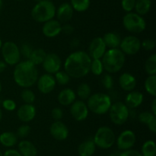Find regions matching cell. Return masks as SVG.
I'll return each mask as SVG.
<instances>
[{"mask_svg":"<svg viewBox=\"0 0 156 156\" xmlns=\"http://www.w3.org/2000/svg\"><path fill=\"white\" fill-rule=\"evenodd\" d=\"M108 112L111 122L115 125H123L129 118V108L125 105L124 102L120 101L111 104Z\"/></svg>","mask_w":156,"mask_h":156,"instance_id":"cell-8","label":"cell"},{"mask_svg":"<svg viewBox=\"0 0 156 156\" xmlns=\"http://www.w3.org/2000/svg\"><path fill=\"white\" fill-rule=\"evenodd\" d=\"M62 24L58 20L51 19L46 21L42 28V32L47 38H55L61 33Z\"/></svg>","mask_w":156,"mask_h":156,"instance_id":"cell-17","label":"cell"},{"mask_svg":"<svg viewBox=\"0 0 156 156\" xmlns=\"http://www.w3.org/2000/svg\"><path fill=\"white\" fill-rule=\"evenodd\" d=\"M141 47L146 50H152L155 47V41L153 39H145L143 42H141Z\"/></svg>","mask_w":156,"mask_h":156,"instance_id":"cell-43","label":"cell"},{"mask_svg":"<svg viewBox=\"0 0 156 156\" xmlns=\"http://www.w3.org/2000/svg\"><path fill=\"white\" fill-rule=\"evenodd\" d=\"M119 47L125 55H135L141 49V41L137 37L129 35L121 40Z\"/></svg>","mask_w":156,"mask_h":156,"instance_id":"cell-10","label":"cell"},{"mask_svg":"<svg viewBox=\"0 0 156 156\" xmlns=\"http://www.w3.org/2000/svg\"><path fill=\"white\" fill-rule=\"evenodd\" d=\"M46 55H47V53H46L44 49H34L30 58H29L28 61H30L34 65H40V64H41L43 63Z\"/></svg>","mask_w":156,"mask_h":156,"instance_id":"cell-28","label":"cell"},{"mask_svg":"<svg viewBox=\"0 0 156 156\" xmlns=\"http://www.w3.org/2000/svg\"><path fill=\"white\" fill-rule=\"evenodd\" d=\"M96 146L103 149L111 148L116 142V136L112 128L101 126L97 130L93 139Z\"/></svg>","mask_w":156,"mask_h":156,"instance_id":"cell-6","label":"cell"},{"mask_svg":"<svg viewBox=\"0 0 156 156\" xmlns=\"http://www.w3.org/2000/svg\"><path fill=\"white\" fill-rule=\"evenodd\" d=\"M21 98L24 101V103L33 104L36 99V96H35V93L31 90L29 88H24V90L21 93Z\"/></svg>","mask_w":156,"mask_h":156,"instance_id":"cell-35","label":"cell"},{"mask_svg":"<svg viewBox=\"0 0 156 156\" xmlns=\"http://www.w3.org/2000/svg\"><path fill=\"white\" fill-rule=\"evenodd\" d=\"M17 1H19V2H21V1H24V0H17Z\"/></svg>","mask_w":156,"mask_h":156,"instance_id":"cell-59","label":"cell"},{"mask_svg":"<svg viewBox=\"0 0 156 156\" xmlns=\"http://www.w3.org/2000/svg\"><path fill=\"white\" fill-rule=\"evenodd\" d=\"M145 70L149 76L156 75V54H153L149 57L145 63Z\"/></svg>","mask_w":156,"mask_h":156,"instance_id":"cell-31","label":"cell"},{"mask_svg":"<svg viewBox=\"0 0 156 156\" xmlns=\"http://www.w3.org/2000/svg\"><path fill=\"white\" fill-rule=\"evenodd\" d=\"M149 129L152 132V133L156 132V117L154 118L152 120H151L147 125Z\"/></svg>","mask_w":156,"mask_h":156,"instance_id":"cell-48","label":"cell"},{"mask_svg":"<svg viewBox=\"0 0 156 156\" xmlns=\"http://www.w3.org/2000/svg\"><path fill=\"white\" fill-rule=\"evenodd\" d=\"M36 108L33 104L24 103L17 111L18 118L23 122H29L36 116Z\"/></svg>","mask_w":156,"mask_h":156,"instance_id":"cell-18","label":"cell"},{"mask_svg":"<svg viewBox=\"0 0 156 156\" xmlns=\"http://www.w3.org/2000/svg\"><path fill=\"white\" fill-rule=\"evenodd\" d=\"M119 156H143L140 152H139L136 150L133 149H128L125 150L123 152L120 153V155Z\"/></svg>","mask_w":156,"mask_h":156,"instance_id":"cell-46","label":"cell"},{"mask_svg":"<svg viewBox=\"0 0 156 156\" xmlns=\"http://www.w3.org/2000/svg\"><path fill=\"white\" fill-rule=\"evenodd\" d=\"M79 44H80V41H79V40L76 38H73V39L71 41V42H70V45H71L73 47H79Z\"/></svg>","mask_w":156,"mask_h":156,"instance_id":"cell-49","label":"cell"},{"mask_svg":"<svg viewBox=\"0 0 156 156\" xmlns=\"http://www.w3.org/2000/svg\"><path fill=\"white\" fill-rule=\"evenodd\" d=\"M2 99H1V98H0V104L2 103Z\"/></svg>","mask_w":156,"mask_h":156,"instance_id":"cell-58","label":"cell"},{"mask_svg":"<svg viewBox=\"0 0 156 156\" xmlns=\"http://www.w3.org/2000/svg\"><path fill=\"white\" fill-rule=\"evenodd\" d=\"M30 132V127L28 125H22L18 128L17 132L15 133L18 138L24 139L27 137Z\"/></svg>","mask_w":156,"mask_h":156,"instance_id":"cell-39","label":"cell"},{"mask_svg":"<svg viewBox=\"0 0 156 156\" xmlns=\"http://www.w3.org/2000/svg\"><path fill=\"white\" fill-rule=\"evenodd\" d=\"M57 99L60 105L70 106L76 100V93L73 89L65 88L59 92Z\"/></svg>","mask_w":156,"mask_h":156,"instance_id":"cell-22","label":"cell"},{"mask_svg":"<svg viewBox=\"0 0 156 156\" xmlns=\"http://www.w3.org/2000/svg\"><path fill=\"white\" fill-rule=\"evenodd\" d=\"M0 156H3V154L1 152V151H0Z\"/></svg>","mask_w":156,"mask_h":156,"instance_id":"cell-57","label":"cell"},{"mask_svg":"<svg viewBox=\"0 0 156 156\" xmlns=\"http://www.w3.org/2000/svg\"><path fill=\"white\" fill-rule=\"evenodd\" d=\"M74 32V28L73 25H71L70 24H67L65 23L63 25H62V29H61V32H62L63 34L66 35H72Z\"/></svg>","mask_w":156,"mask_h":156,"instance_id":"cell-45","label":"cell"},{"mask_svg":"<svg viewBox=\"0 0 156 156\" xmlns=\"http://www.w3.org/2000/svg\"><path fill=\"white\" fill-rule=\"evenodd\" d=\"M70 5L73 10L78 12H83L88 10L90 6V0H71Z\"/></svg>","mask_w":156,"mask_h":156,"instance_id":"cell-32","label":"cell"},{"mask_svg":"<svg viewBox=\"0 0 156 156\" xmlns=\"http://www.w3.org/2000/svg\"><path fill=\"white\" fill-rule=\"evenodd\" d=\"M43 67L47 73L55 74L59 71L62 66V61L59 55L55 53L47 54L42 63Z\"/></svg>","mask_w":156,"mask_h":156,"instance_id":"cell-11","label":"cell"},{"mask_svg":"<svg viewBox=\"0 0 156 156\" xmlns=\"http://www.w3.org/2000/svg\"><path fill=\"white\" fill-rule=\"evenodd\" d=\"M39 74L37 67L28 60L20 61L15 65L13 78L16 84L23 88H29L37 83Z\"/></svg>","mask_w":156,"mask_h":156,"instance_id":"cell-2","label":"cell"},{"mask_svg":"<svg viewBox=\"0 0 156 156\" xmlns=\"http://www.w3.org/2000/svg\"><path fill=\"white\" fill-rule=\"evenodd\" d=\"M51 116L55 121H59L63 116V112L62 110L59 107H55L51 111Z\"/></svg>","mask_w":156,"mask_h":156,"instance_id":"cell-44","label":"cell"},{"mask_svg":"<svg viewBox=\"0 0 156 156\" xmlns=\"http://www.w3.org/2000/svg\"><path fill=\"white\" fill-rule=\"evenodd\" d=\"M123 24L126 31L133 34H140L145 31L146 22L141 15L136 12H127L123 18Z\"/></svg>","mask_w":156,"mask_h":156,"instance_id":"cell-7","label":"cell"},{"mask_svg":"<svg viewBox=\"0 0 156 156\" xmlns=\"http://www.w3.org/2000/svg\"><path fill=\"white\" fill-rule=\"evenodd\" d=\"M91 58L87 52L76 50L70 54L64 63L65 71L73 78H82L90 72Z\"/></svg>","mask_w":156,"mask_h":156,"instance_id":"cell-1","label":"cell"},{"mask_svg":"<svg viewBox=\"0 0 156 156\" xmlns=\"http://www.w3.org/2000/svg\"><path fill=\"white\" fill-rule=\"evenodd\" d=\"M107 50V46L101 37L94 38L88 46V55L92 59H101Z\"/></svg>","mask_w":156,"mask_h":156,"instance_id":"cell-12","label":"cell"},{"mask_svg":"<svg viewBox=\"0 0 156 156\" xmlns=\"http://www.w3.org/2000/svg\"><path fill=\"white\" fill-rule=\"evenodd\" d=\"M19 50L21 56H23L25 59L28 60L34 49L29 43H24L21 44V47H19Z\"/></svg>","mask_w":156,"mask_h":156,"instance_id":"cell-38","label":"cell"},{"mask_svg":"<svg viewBox=\"0 0 156 156\" xmlns=\"http://www.w3.org/2000/svg\"><path fill=\"white\" fill-rule=\"evenodd\" d=\"M18 151L22 156H37V150L32 142L22 140L18 143Z\"/></svg>","mask_w":156,"mask_h":156,"instance_id":"cell-23","label":"cell"},{"mask_svg":"<svg viewBox=\"0 0 156 156\" xmlns=\"http://www.w3.org/2000/svg\"><path fill=\"white\" fill-rule=\"evenodd\" d=\"M2 107L7 111H14L16 109V102L13 100V99H6L2 102Z\"/></svg>","mask_w":156,"mask_h":156,"instance_id":"cell-42","label":"cell"},{"mask_svg":"<svg viewBox=\"0 0 156 156\" xmlns=\"http://www.w3.org/2000/svg\"><path fill=\"white\" fill-rule=\"evenodd\" d=\"M54 78L56 80V82L58 83L59 85L64 86L69 83L70 78L71 77L66 71H60V70H59V71L55 73Z\"/></svg>","mask_w":156,"mask_h":156,"instance_id":"cell-36","label":"cell"},{"mask_svg":"<svg viewBox=\"0 0 156 156\" xmlns=\"http://www.w3.org/2000/svg\"><path fill=\"white\" fill-rule=\"evenodd\" d=\"M56 80L53 74L50 73H44L39 76L37 80V89L43 94H48L54 90L56 87Z\"/></svg>","mask_w":156,"mask_h":156,"instance_id":"cell-14","label":"cell"},{"mask_svg":"<svg viewBox=\"0 0 156 156\" xmlns=\"http://www.w3.org/2000/svg\"><path fill=\"white\" fill-rule=\"evenodd\" d=\"M2 54L4 62L9 65L14 66L20 62L21 54L18 46L13 41H6L2 46Z\"/></svg>","mask_w":156,"mask_h":156,"instance_id":"cell-9","label":"cell"},{"mask_svg":"<svg viewBox=\"0 0 156 156\" xmlns=\"http://www.w3.org/2000/svg\"><path fill=\"white\" fill-rule=\"evenodd\" d=\"M3 156H22L18 151L15 149H9L5 151Z\"/></svg>","mask_w":156,"mask_h":156,"instance_id":"cell-47","label":"cell"},{"mask_svg":"<svg viewBox=\"0 0 156 156\" xmlns=\"http://www.w3.org/2000/svg\"><path fill=\"white\" fill-rule=\"evenodd\" d=\"M2 40L0 39V49L2 48Z\"/></svg>","mask_w":156,"mask_h":156,"instance_id":"cell-55","label":"cell"},{"mask_svg":"<svg viewBox=\"0 0 156 156\" xmlns=\"http://www.w3.org/2000/svg\"><path fill=\"white\" fill-rule=\"evenodd\" d=\"M73 10L71 5L68 2H64L56 9V15L59 22L67 23L73 18Z\"/></svg>","mask_w":156,"mask_h":156,"instance_id":"cell-19","label":"cell"},{"mask_svg":"<svg viewBox=\"0 0 156 156\" xmlns=\"http://www.w3.org/2000/svg\"><path fill=\"white\" fill-rule=\"evenodd\" d=\"M119 84L122 90L126 92L133 91L136 87V80L131 73H123L119 77Z\"/></svg>","mask_w":156,"mask_h":156,"instance_id":"cell-20","label":"cell"},{"mask_svg":"<svg viewBox=\"0 0 156 156\" xmlns=\"http://www.w3.org/2000/svg\"><path fill=\"white\" fill-rule=\"evenodd\" d=\"M56 7L50 0H41L37 2L31 10V17L35 21L45 23L56 15Z\"/></svg>","mask_w":156,"mask_h":156,"instance_id":"cell-4","label":"cell"},{"mask_svg":"<svg viewBox=\"0 0 156 156\" xmlns=\"http://www.w3.org/2000/svg\"><path fill=\"white\" fill-rule=\"evenodd\" d=\"M102 85L106 90H111L114 87V80L110 73H106L102 78Z\"/></svg>","mask_w":156,"mask_h":156,"instance_id":"cell-40","label":"cell"},{"mask_svg":"<svg viewBox=\"0 0 156 156\" xmlns=\"http://www.w3.org/2000/svg\"><path fill=\"white\" fill-rule=\"evenodd\" d=\"M2 83H1V81H0V93H1V91H2Z\"/></svg>","mask_w":156,"mask_h":156,"instance_id":"cell-54","label":"cell"},{"mask_svg":"<svg viewBox=\"0 0 156 156\" xmlns=\"http://www.w3.org/2000/svg\"><path fill=\"white\" fill-rule=\"evenodd\" d=\"M136 0H122L121 6L123 10L126 12H131L135 8Z\"/></svg>","mask_w":156,"mask_h":156,"instance_id":"cell-41","label":"cell"},{"mask_svg":"<svg viewBox=\"0 0 156 156\" xmlns=\"http://www.w3.org/2000/svg\"><path fill=\"white\" fill-rule=\"evenodd\" d=\"M91 87L86 83H82L77 88V95L81 100H87L91 96Z\"/></svg>","mask_w":156,"mask_h":156,"instance_id":"cell-33","label":"cell"},{"mask_svg":"<svg viewBox=\"0 0 156 156\" xmlns=\"http://www.w3.org/2000/svg\"><path fill=\"white\" fill-rule=\"evenodd\" d=\"M7 64L4 62V61H0V73L4 72V70L6 69V67H7Z\"/></svg>","mask_w":156,"mask_h":156,"instance_id":"cell-51","label":"cell"},{"mask_svg":"<svg viewBox=\"0 0 156 156\" xmlns=\"http://www.w3.org/2000/svg\"><path fill=\"white\" fill-rule=\"evenodd\" d=\"M155 117H156V116H155L152 112L145 111L142 112V113H140V114H139L138 119L141 123L148 125L149 122H150L151 120H152Z\"/></svg>","mask_w":156,"mask_h":156,"instance_id":"cell-37","label":"cell"},{"mask_svg":"<svg viewBox=\"0 0 156 156\" xmlns=\"http://www.w3.org/2000/svg\"><path fill=\"white\" fill-rule=\"evenodd\" d=\"M96 145L93 139H87L78 147V153L80 156H91L95 151Z\"/></svg>","mask_w":156,"mask_h":156,"instance_id":"cell-24","label":"cell"},{"mask_svg":"<svg viewBox=\"0 0 156 156\" xmlns=\"http://www.w3.org/2000/svg\"><path fill=\"white\" fill-rule=\"evenodd\" d=\"M136 135L132 130H124L122 132L117 139V148L122 151L130 149L136 143Z\"/></svg>","mask_w":156,"mask_h":156,"instance_id":"cell-13","label":"cell"},{"mask_svg":"<svg viewBox=\"0 0 156 156\" xmlns=\"http://www.w3.org/2000/svg\"><path fill=\"white\" fill-rule=\"evenodd\" d=\"M151 109H152V113H153L155 116H156V99H153V101H152V105H151Z\"/></svg>","mask_w":156,"mask_h":156,"instance_id":"cell-50","label":"cell"},{"mask_svg":"<svg viewBox=\"0 0 156 156\" xmlns=\"http://www.w3.org/2000/svg\"><path fill=\"white\" fill-rule=\"evenodd\" d=\"M104 67L101 59H92L90 65V72L95 76H100L103 73Z\"/></svg>","mask_w":156,"mask_h":156,"instance_id":"cell-34","label":"cell"},{"mask_svg":"<svg viewBox=\"0 0 156 156\" xmlns=\"http://www.w3.org/2000/svg\"><path fill=\"white\" fill-rule=\"evenodd\" d=\"M144 96L142 93L139 91H130L128 93L125 98V105L129 109H136L140 106L143 102Z\"/></svg>","mask_w":156,"mask_h":156,"instance_id":"cell-21","label":"cell"},{"mask_svg":"<svg viewBox=\"0 0 156 156\" xmlns=\"http://www.w3.org/2000/svg\"><path fill=\"white\" fill-rule=\"evenodd\" d=\"M50 1H51V0H50Z\"/></svg>","mask_w":156,"mask_h":156,"instance_id":"cell-60","label":"cell"},{"mask_svg":"<svg viewBox=\"0 0 156 156\" xmlns=\"http://www.w3.org/2000/svg\"><path fill=\"white\" fill-rule=\"evenodd\" d=\"M142 155L143 156H155L156 145L154 141L148 140L142 147Z\"/></svg>","mask_w":156,"mask_h":156,"instance_id":"cell-29","label":"cell"},{"mask_svg":"<svg viewBox=\"0 0 156 156\" xmlns=\"http://www.w3.org/2000/svg\"><path fill=\"white\" fill-rule=\"evenodd\" d=\"M70 106V114L79 122L85 120L88 116V109L83 100H76Z\"/></svg>","mask_w":156,"mask_h":156,"instance_id":"cell-15","label":"cell"},{"mask_svg":"<svg viewBox=\"0 0 156 156\" xmlns=\"http://www.w3.org/2000/svg\"><path fill=\"white\" fill-rule=\"evenodd\" d=\"M2 6H3L2 0H0V10H1L2 8Z\"/></svg>","mask_w":156,"mask_h":156,"instance_id":"cell-53","label":"cell"},{"mask_svg":"<svg viewBox=\"0 0 156 156\" xmlns=\"http://www.w3.org/2000/svg\"><path fill=\"white\" fill-rule=\"evenodd\" d=\"M104 70L108 73H116L120 71L126 62V55L120 48L108 49L101 59Z\"/></svg>","mask_w":156,"mask_h":156,"instance_id":"cell-3","label":"cell"},{"mask_svg":"<svg viewBox=\"0 0 156 156\" xmlns=\"http://www.w3.org/2000/svg\"><path fill=\"white\" fill-rule=\"evenodd\" d=\"M2 119V111L1 108H0V122H1Z\"/></svg>","mask_w":156,"mask_h":156,"instance_id":"cell-52","label":"cell"},{"mask_svg":"<svg viewBox=\"0 0 156 156\" xmlns=\"http://www.w3.org/2000/svg\"><path fill=\"white\" fill-rule=\"evenodd\" d=\"M152 7L151 0H136L135 8L136 13L140 15H145L150 11Z\"/></svg>","mask_w":156,"mask_h":156,"instance_id":"cell-27","label":"cell"},{"mask_svg":"<svg viewBox=\"0 0 156 156\" xmlns=\"http://www.w3.org/2000/svg\"><path fill=\"white\" fill-rule=\"evenodd\" d=\"M145 89L151 96H156V75H150L145 81Z\"/></svg>","mask_w":156,"mask_h":156,"instance_id":"cell-30","label":"cell"},{"mask_svg":"<svg viewBox=\"0 0 156 156\" xmlns=\"http://www.w3.org/2000/svg\"><path fill=\"white\" fill-rule=\"evenodd\" d=\"M34 2H41V0H34Z\"/></svg>","mask_w":156,"mask_h":156,"instance_id":"cell-56","label":"cell"},{"mask_svg":"<svg viewBox=\"0 0 156 156\" xmlns=\"http://www.w3.org/2000/svg\"><path fill=\"white\" fill-rule=\"evenodd\" d=\"M112 104V99L109 95L97 93L91 95L87 99L88 110L97 115H104L109 111Z\"/></svg>","mask_w":156,"mask_h":156,"instance_id":"cell-5","label":"cell"},{"mask_svg":"<svg viewBox=\"0 0 156 156\" xmlns=\"http://www.w3.org/2000/svg\"><path fill=\"white\" fill-rule=\"evenodd\" d=\"M103 41L106 44L107 47L109 49L119 48L120 42H121V37L116 32H108L104 35Z\"/></svg>","mask_w":156,"mask_h":156,"instance_id":"cell-25","label":"cell"},{"mask_svg":"<svg viewBox=\"0 0 156 156\" xmlns=\"http://www.w3.org/2000/svg\"><path fill=\"white\" fill-rule=\"evenodd\" d=\"M50 135L58 141L66 140L69 136V129L66 125L60 120L55 121L52 123L50 128Z\"/></svg>","mask_w":156,"mask_h":156,"instance_id":"cell-16","label":"cell"},{"mask_svg":"<svg viewBox=\"0 0 156 156\" xmlns=\"http://www.w3.org/2000/svg\"><path fill=\"white\" fill-rule=\"evenodd\" d=\"M18 136L13 132H4L0 135V143L5 147L11 148L18 143Z\"/></svg>","mask_w":156,"mask_h":156,"instance_id":"cell-26","label":"cell"}]
</instances>
